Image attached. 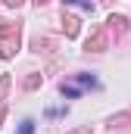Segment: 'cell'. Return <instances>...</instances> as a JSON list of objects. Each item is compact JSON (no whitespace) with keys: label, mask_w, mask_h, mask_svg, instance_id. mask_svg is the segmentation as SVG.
I'll return each mask as SVG.
<instances>
[{"label":"cell","mask_w":131,"mask_h":134,"mask_svg":"<svg viewBox=\"0 0 131 134\" xmlns=\"http://www.w3.org/2000/svg\"><path fill=\"white\" fill-rule=\"evenodd\" d=\"M78 134H91V131H88V128H81V131H78Z\"/></svg>","instance_id":"obj_7"},{"label":"cell","mask_w":131,"mask_h":134,"mask_svg":"<svg viewBox=\"0 0 131 134\" xmlns=\"http://www.w3.org/2000/svg\"><path fill=\"white\" fill-rule=\"evenodd\" d=\"M63 25H66V34H69V37H75V34H78V22H75V19H66Z\"/></svg>","instance_id":"obj_2"},{"label":"cell","mask_w":131,"mask_h":134,"mask_svg":"<svg viewBox=\"0 0 131 134\" xmlns=\"http://www.w3.org/2000/svg\"><path fill=\"white\" fill-rule=\"evenodd\" d=\"M6 87H9V78H0V97L6 94Z\"/></svg>","instance_id":"obj_4"},{"label":"cell","mask_w":131,"mask_h":134,"mask_svg":"<svg viewBox=\"0 0 131 134\" xmlns=\"http://www.w3.org/2000/svg\"><path fill=\"white\" fill-rule=\"evenodd\" d=\"M6 3H9V6H19V3H22V0H6Z\"/></svg>","instance_id":"obj_6"},{"label":"cell","mask_w":131,"mask_h":134,"mask_svg":"<svg viewBox=\"0 0 131 134\" xmlns=\"http://www.w3.org/2000/svg\"><path fill=\"white\" fill-rule=\"evenodd\" d=\"M19 134H34V122H31V119H25V122H22Z\"/></svg>","instance_id":"obj_3"},{"label":"cell","mask_w":131,"mask_h":134,"mask_svg":"<svg viewBox=\"0 0 131 134\" xmlns=\"http://www.w3.org/2000/svg\"><path fill=\"white\" fill-rule=\"evenodd\" d=\"M103 44H106L103 31H94V37H88V50H103Z\"/></svg>","instance_id":"obj_1"},{"label":"cell","mask_w":131,"mask_h":134,"mask_svg":"<svg viewBox=\"0 0 131 134\" xmlns=\"http://www.w3.org/2000/svg\"><path fill=\"white\" fill-rule=\"evenodd\" d=\"M63 3H81L84 9H91V0H63Z\"/></svg>","instance_id":"obj_5"}]
</instances>
